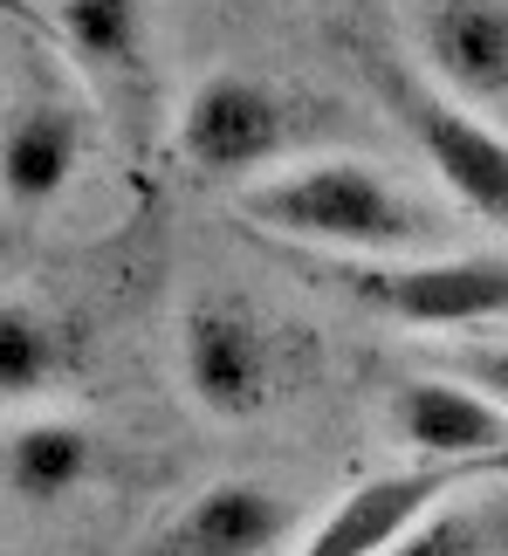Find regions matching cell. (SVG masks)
<instances>
[{"label":"cell","instance_id":"cell-1","mask_svg":"<svg viewBox=\"0 0 508 556\" xmlns=\"http://www.w3.org/2000/svg\"><path fill=\"white\" fill-rule=\"evenodd\" d=\"M241 213L295 248H330L357 262H406L447 233L433 206H419L406 186L365 159H316L295 173L254 179L241 186Z\"/></svg>","mask_w":508,"mask_h":556},{"label":"cell","instance_id":"cell-2","mask_svg":"<svg viewBox=\"0 0 508 556\" xmlns=\"http://www.w3.org/2000/svg\"><path fill=\"white\" fill-rule=\"evenodd\" d=\"M378 90H385L392 117L406 124L419 159L440 173V186L474 213L481 227L508 233V131L488 117H474L468 103H454L433 76H419L406 55H378Z\"/></svg>","mask_w":508,"mask_h":556},{"label":"cell","instance_id":"cell-3","mask_svg":"<svg viewBox=\"0 0 508 556\" xmlns=\"http://www.w3.org/2000/svg\"><path fill=\"white\" fill-rule=\"evenodd\" d=\"M357 309L406 330H488L508 324V254H406V262H344L330 275Z\"/></svg>","mask_w":508,"mask_h":556},{"label":"cell","instance_id":"cell-4","mask_svg":"<svg viewBox=\"0 0 508 556\" xmlns=\"http://www.w3.org/2000/svg\"><path fill=\"white\" fill-rule=\"evenodd\" d=\"M179 378L206 419H262L282 392L275 337L241 295H200L179 316Z\"/></svg>","mask_w":508,"mask_h":556},{"label":"cell","instance_id":"cell-5","mask_svg":"<svg viewBox=\"0 0 508 556\" xmlns=\"http://www.w3.org/2000/svg\"><path fill=\"white\" fill-rule=\"evenodd\" d=\"M289 144V97L247 70H214L179 103V159L214 186H247Z\"/></svg>","mask_w":508,"mask_h":556},{"label":"cell","instance_id":"cell-6","mask_svg":"<svg viewBox=\"0 0 508 556\" xmlns=\"http://www.w3.org/2000/svg\"><path fill=\"white\" fill-rule=\"evenodd\" d=\"M501 475H508V460H412V467H392V475H371L289 556H378L406 536L412 522H427L440 502H454L460 488H481Z\"/></svg>","mask_w":508,"mask_h":556},{"label":"cell","instance_id":"cell-7","mask_svg":"<svg viewBox=\"0 0 508 556\" xmlns=\"http://www.w3.org/2000/svg\"><path fill=\"white\" fill-rule=\"evenodd\" d=\"M419 55L454 103L508 124V0H427Z\"/></svg>","mask_w":508,"mask_h":556},{"label":"cell","instance_id":"cell-8","mask_svg":"<svg viewBox=\"0 0 508 556\" xmlns=\"http://www.w3.org/2000/svg\"><path fill=\"white\" fill-rule=\"evenodd\" d=\"M385 419L412 460H508V405H495L454 371L398 378Z\"/></svg>","mask_w":508,"mask_h":556},{"label":"cell","instance_id":"cell-9","mask_svg":"<svg viewBox=\"0 0 508 556\" xmlns=\"http://www.w3.org/2000/svg\"><path fill=\"white\" fill-rule=\"evenodd\" d=\"M295 508L268 481H214L165 522L158 556H289Z\"/></svg>","mask_w":508,"mask_h":556},{"label":"cell","instance_id":"cell-10","mask_svg":"<svg viewBox=\"0 0 508 556\" xmlns=\"http://www.w3.org/2000/svg\"><path fill=\"white\" fill-rule=\"evenodd\" d=\"M76 165H82V117L55 97H35L0 131V200L35 213L69 192Z\"/></svg>","mask_w":508,"mask_h":556},{"label":"cell","instance_id":"cell-11","mask_svg":"<svg viewBox=\"0 0 508 556\" xmlns=\"http://www.w3.org/2000/svg\"><path fill=\"white\" fill-rule=\"evenodd\" d=\"M90 475H97V440L76 419H28L8 433V454H0V481L28 508H55L82 495Z\"/></svg>","mask_w":508,"mask_h":556},{"label":"cell","instance_id":"cell-12","mask_svg":"<svg viewBox=\"0 0 508 556\" xmlns=\"http://www.w3.org/2000/svg\"><path fill=\"white\" fill-rule=\"evenodd\" d=\"M76 371V344L41 303H0V405L49 399Z\"/></svg>","mask_w":508,"mask_h":556},{"label":"cell","instance_id":"cell-13","mask_svg":"<svg viewBox=\"0 0 508 556\" xmlns=\"http://www.w3.org/2000/svg\"><path fill=\"white\" fill-rule=\"evenodd\" d=\"M378 556H508V475L460 488L454 502H440L427 522H412Z\"/></svg>","mask_w":508,"mask_h":556},{"label":"cell","instance_id":"cell-14","mask_svg":"<svg viewBox=\"0 0 508 556\" xmlns=\"http://www.w3.org/2000/svg\"><path fill=\"white\" fill-rule=\"evenodd\" d=\"M62 41L103 83L144 76V8L138 0H62Z\"/></svg>","mask_w":508,"mask_h":556},{"label":"cell","instance_id":"cell-15","mask_svg":"<svg viewBox=\"0 0 508 556\" xmlns=\"http://www.w3.org/2000/svg\"><path fill=\"white\" fill-rule=\"evenodd\" d=\"M440 371L468 378L474 392H488L495 405H508V344H454L440 357Z\"/></svg>","mask_w":508,"mask_h":556}]
</instances>
